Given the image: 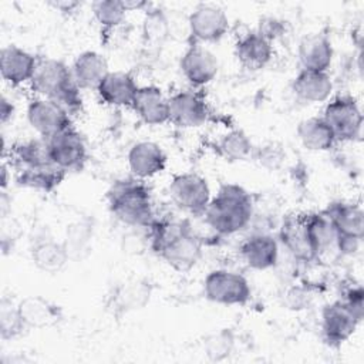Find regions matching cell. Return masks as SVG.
Returning a JSON list of instances; mask_svg holds the SVG:
<instances>
[{
	"label": "cell",
	"mask_w": 364,
	"mask_h": 364,
	"mask_svg": "<svg viewBox=\"0 0 364 364\" xmlns=\"http://www.w3.org/2000/svg\"><path fill=\"white\" fill-rule=\"evenodd\" d=\"M149 228L154 252L173 270L189 272L202 257V243L188 225L175 220H155Z\"/></svg>",
	"instance_id": "6da1fadb"
},
{
	"label": "cell",
	"mask_w": 364,
	"mask_h": 364,
	"mask_svg": "<svg viewBox=\"0 0 364 364\" xmlns=\"http://www.w3.org/2000/svg\"><path fill=\"white\" fill-rule=\"evenodd\" d=\"M205 220L219 235H233L245 229L253 215L250 193L240 185L225 183L210 199Z\"/></svg>",
	"instance_id": "7a4b0ae2"
},
{
	"label": "cell",
	"mask_w": 364,
	"mask_h": 364,
	"mask_svg": "<svg viewBox=\"0 0 364 364\" xmlns=\"http://www.w3.org/2000/svg\"><path fill=\"white\" fill-rule=\"evenodd\" d=\"M30 84L38 97L58 102L71 115L81 109L82 98L80 88L73 78L71 67L61 60H38Z\"/></svg>",
	"instance_id": "3957f363"
},
{
	"label": "cell",
	"mask_w": 364,
	"mask_h": 364,
	"mask_svg": "<svg viewBox=\"0 0 364 364\" xmlns=\"http://www.w3.org/2000/svg\"><path fill=\"white\" fill-rule=\"evenodd\" d=\"M112 215L134 228H149L154 222V206L148 188L135 179L117 181L108 192Z\"/></svg>",
	"instance_id": "277c9868"
},
{
	"label": "cell",
	"mask_w": 364,
	"mask_h": 364,
	"mask_svg": "<svg viewBox=\"0 0 364 364\" xmlns=\"http://www.w3.org/2000/svg\"><path fill=\"white\" fill-rule=\"evenodd\" d=\"M205 297L222 306H242L249 301L252 290L247 279L229 269H215L203 280Z\"/></svg>",
	"instance_id": "5b68a950"
},
{
	"label": "cell",
	"mask_w": 364,
	"mask_h": 364,
	"mask_svg": "<svg viewBox=\"0 0 364 364\" xmlns=\"http://www.w3.org/2000/svg\"><path fill=\"white\" fill-rule=\"evenodd\" d=\"M172 202L191 215H203L210 199L208 181L193 172H185L173 176L169 185Z\"/></svg>",
	"instance_id": "8992f818"
},
{
	"label": "cell",
	"mask_w": 364,
	"mask_h": 364,
	"mask_svg": "<svg viewBox=\"0 0 364 364\" xmlns=\"http://www.w3.org/2000/svg\"><path fill=\"white\" fill-rule=\"evenodd\" d=\"M337 141H358L363 131V114L351 97H337L327 102L323 115Z\"/></svg>",
	"instance_id": "52a82bcc"
},
{
	"label": "cell",
	"mask_w": 364,
	"mask_h": 364,
	"mask_svg": "<svg viewBox=\"0 0 364 364\" xmlns=\"http://www.w3.org/2000/svg\"><path fill=\"white\" fill-rule=\"evenodd\" d=\"M27 121L31 129L46 139L71 128V114L58 102L43 97L31 100L27 105Z\"/></svg>",
	"instance_id": "ba28073f"
},
{
	"label": "cell",
	"mask_w": 364,
	"mask_h": 364,
	"mask_svg": "<svg viewBox=\"0 0 364 364\" xmlns=\"http://www.w3.org/2000/svg\"><path fill=\"white\" fill-rule=\"evenodd\" d=\"M188 27L191 36L198 41L215 43L229 30V18L222 7L203 3L196 6L189 14Z\"/></svg>",
	"instance_id": "9c48e42d"
},
{
	"label": "cell",
	"mask_w": 364,
	"mask_h": 364,
	"mask_svg": "<svg viewBox=\"0 0 364 364\" xmlns=\"http://www.w3.org/2000/svg\"><path fill=\"white\" fill-rule=\"evenodd\" d=\"M48 141L51 161L64 172L82 168L87 159V146L82 136L71 127Z\"/></svg>",
	"instance_id": "30bf717a"
},
{
	"label": "cell",
	"mask_w": 364,
	"mask_h": 364,
	"mask_svg": "<svg viewBox=\"0 0 364 364\" xmlns=\"http://www.w3.org/2000/svg\"><path fill=\"white\" fill-rule=\"evenodd\" d=\"M179 68L189 84L193 87H203L216 77L219 61L209 48L193 44L182 54Z\"/></svg>",
	"instance_id": "8fae6325"
},
{
	"label": "cell",
	"mask_w": 364,
	"mask_h": 364,
	"mask_svg": "<svg viewBox=\"0 0 364 364\" xmlns=\"http://www.w3.org/2000/svg\"><path fill=\"white\" fill-rule=\"evenodd\" d=\"M169 121L179 128H196L206 122L209 109L206 101L196 92L179 91L168 98Z\"/></svg>",
	"instance_id": "7c38bea8"
},
{
	"label": "cell",
	"mask_w": 364,
	"mask_h": 364,
	"mask_svg": "<svg viewBox=\"0 0 364 364\" xmlns=\"http://www.w3.org/2000/svg\"><path fill=\"white\" fill-rule=\"evenodd\" d=\"M37 58L27 50L18 46H4L0 51V73L3 80L11 87L30 82L36 67Z\"/></svg>",
	"instance_id": "4fadbf2b"
},
{
	"label": "cell",
	"mask_w": 364,
	"mask_h": 364,
	"mask_svg": "<svg viewBox=\"0 0 364 364\" xmlns=\"http://www.w3.org/2000/svg\"><path fill=\"white\" fill-rule=\"evenodd\" d=\"M360 321L340 300L327 304L321 313V330L326 341L331 346H340L348 340Z\"/></svg>",
	"instance_id": "5bb4252c"
},
{
	"label": "cell",
	"mask_w": 364,
	"mask_h": 364,
	"mask_svg": "<svg viewBox=\"0 0 364 364\" xmlns=\"http://www.w3.org/2000/svg\"><path fill=\"white\" fill-rule=\"evenodd\" d=\"M127 164L136 179H148L165 169L166 155L156 142L139 141L129 148Z\"/></svg>",
	"instance_id": "9a60e30c"
},
{
	"label": "cell",
	"mask_w": 364,
	"mask_h": 364,
	"mask_svg": "<svg viewBox=\"0 0 364 364\" xmlns=\"http://www.w3.org/2000/svg\"><path fill=\"white\" fill-rule=\"evenodd\" d=\"M240 256L250 269L267 270L277 263V240L269 233H253L240 245Z\"/></svg>",
	"instance_id": "2e32d148"
},
{
	"label": "cell",
	"mask_w": 364,
	"mask_h": 364,
	"mask_svg": "<svg viewBox=\"0 0 364 364\" xmlns=\"http://www.w3.org/2000/svg\"><path fill=\"white\" fill-rule=\"evenodd\" d=\"M131 107L148 125H161L169 121L168 97L156 85L139 87Z\"/></svg>",
	"instance_id": "e0dca14e"
},
{
	"label": "cell",
	"mask_w": 364,
	"mask_h": 364,
	"mask_svg": "<svg viewBox=\"0 0 364 364\" xmlns=\"http://www.w3.org/2000/svg\"><path fill=\"white\" fill-rule=\"evenodd\" d=\"M279 236L283 246L294 259L300 262H311L317 257V252L311 243L304 216H290L284 219Z\"/></svg>",
	"instance_id": "ac0fdd59"
},
{
	"label": "cell",
	"mask_w": 364,
	"mask_h": 364,
	"mask_svg": "<svg viewBox=\"0 0 364 364\" xmlns=\"http://www.w3.org/2000/svg\"><path fill=\"white\" fill-rule=\"evenodd\" d=\"M109 73L107 58L94 50L80 53L73 65L71 74L80 90H95Z\"/></svg>",
	"instance_id": "d6986e66"
},
{
	"label": "cell",
	"mask_w": 364,
	"mask_h": 364,
	"mask_svg": "<svg viewBox=\"0 0 364 364\" xmlns=\"http://www.w3.org/2000/svg\"><path fill=\"white\" fill-rule=\"evenodd\" d=\"M333 80L327 71L304 70L294 77L291 90L294 95L307 104H320L330 98L333 92Z\"/></svg>",
	"instance_id": "ffe728a7"
},
{
	"label": "cell",
	"mask_w": 364,
	"mask_h": 364,
	"mask_svg": "<svg viewBox=\"0 0 364 364\" xmlns=\"http://www.w3.org/2000/svg\"><path fill=\"white\" fill-rule=\"evenodd\" d=\"M138 88L129 73L109 71L98 85L97 94L111 107H131Z\"/></svg>",
	"instance_id": "44dd1931"
},
{
	"label": "cell",
	"mask_w": 364,
	"mask_h": 364,
	"mask_svg": "<svg viewBox=\"0 0 364 364\" xmlns=\"http://www.w3.org/2000/svg\"><path fill=\"white\" fill-rule=\"evenodd\" d=\"M299 61L304 70L327 71L333 63L331 41L320 33L304 36L299 43Z\"/></svg>",
	"instance_id": "7402d4cb"
},
{
	"label": "cell",
	"mask_w": 364,
	"mask_h": 364,
	"mask_svg": "<svg viewBox=\"0 0 364 364\" xmlns=\"http://www.w3.org/2000/svg\"><path fill=\"white\" fill-rule=\"evenodd\" d=\"M236 57L249 70H260L273 57V46L259 31L243 34L236 43Z\"/></svg>",
	"instance_id": "603a6c76"
},
{
	"label": "cell",
	"mask_w": 364,
	"mask_h": 364,
	"mask_svg": "<svg viewBox=\"0 0 364 364\" xmlns=\"http://www.w3.org/2000/svg\"><path fill=\"white\" fill-rule=\"evenodd\" d=\"M17 309L27 328L50 327L61 318L60 307L41 296L24 297L17 304Z\"/></svg>",
	"instance_id": "cb8c5ba5"
},
{
	"label": "cell",
	"mask_w": 364,
	"mask_h": 364,
	"mask_svg": "<svg viewBox=\"0 0 364 364\" xmlns=\"http://www.w3.org/2000/svg\"><path fill=\"white\" fill-rule=\"evenodd\" d=\"M296 132L301 145L314 152L328 151L337 141L331 127L323 117H310L300 121Z\"/></svg>",
	"instance_id": "d4e9b609"
},
{
	"label": "cell",
	"mask_w": 364,
	"mask_h": 364,
	"mask_svg": "<svg viewBox=\"0 0 364 364\" xmlns=\"http://www.w3.org/2000/svg\"><path fill=\"white\" fill-rule=\"evenodd\" d=\"M34 266L44 273H58L70 260L68 250L63 243L53 239L38 240L30 250Z\"/></svg>",
	"instance_id": "484cf974"
},
{
	"label": "cell",
	"mask_w": 364,
	"mask_h": 364,
	"mask_svg": "<svg viewBox=\"0 0 364 364\" xmlns=\"http://www.w3.org/2000/svg\"><path fill=\"white\" fill-rule=\"evenodd\" d=\"M10 156L16 169L54 165L48 151V141L41 136L14 144L10 149Z\"/></svg>",
	"instance_id": "4316f807"
},
{
	"label": "cell",
	"mask_w": 364,
	"mask_h": 364,
	"mask_svg": "<svg viewBox=\"0 0 364 364\" xmlns=\"http://www.w3.org/2000/svg\"><path fill=\"white\" fill-rule=\"evenodd\" d=\"M326 213L333 220L337 235L353 236L363 239L364 235V213L354 203H333L326 209Z\"/></svg>",
	"instance_id": "83f0119b"
},
{
	"label": "cell",
	"mask_w": 364,
	"mask_h": 364,
	"mask_svg": "<svg viewBox=\"0 0 364 364\" xmlns=\"http://www.w3.org/2000/svg\"><path fill=\"white\" fill-rule=\"evenodd\" d=\"M65 172L55 165L36 166V168H23L17 169L16 182L17 185L40 192L54 191L61 181L64 179Z\"/></svg>",
	"instance_id": "f1b7e54d"
},
{
	"label": "cell",
	"mask_w": 364,
	"mask_h": 364,
	"mask_svg": "<svg viewBox=\"0 0 364 364\" xmlns=\"http://www.w3.org/2000/svg\"><path fill=\"white\" fill-rule=\"evenodd\" d=\"M304 220H306V226H307L311 243L317 252V256L321 252L327 250L328 247L336 246L337 230L333 220L326 213V210L304 216Z\"/></svg>",
	"instance_id": "f546056e"
},
{
	"label": "cell",
	"mask_w": 364,
	"mask_h": 364,
	"mask_svg": "<svg viewBox=\"0 0 364 364\" xmlns=\"http://www.w3.org/2000/svg\"><path fill=\"white\" fill-rule=\"evenodd\" d=\"M219 154L230 162L245 161L253 154V145L242 129H232L218 141Z\"/></svg>",
	"instance_id": "4dcf8cb0"
},
{
	"label": "cell",
	"mask_w": 364,
	"mask_h": 364,
	"mask_svg": "<svg viewBox=\"0 0 364 364\" xmlns=\"http://www.w3.org/2000/svg\"><path fill=\"white\" fill-rule=\"evenodd\" d=\"M149 294H151V290H149V286H146V283L131 282V283H127L125 286H121L117 290L114 301L117 303L118 309L128 311V310H134L145 306L146 301L149 300Z\"/></svg>",
	"instance_id": "1f68e13d"
},
{
	"label": "cell",
	"mask_w": 364,
	"mask_h": 364,
	"mask_svg": "<svg viewBox=\"0 0 364 364\" xmlns=\"http://www.w3.org/2000/svg\"><path fill=\"white\" fill-rule=\"evenodd\" d=\"M27 330V326L24 324L17 304H13L11 300L1 299L0 303V337L4 341L13 340L23 334V331Z\"/></svg>",
	"instance_id": "d6a6232c"
},
{
	"label": "cell",
	"mask_w": 364,
	"mask_h": 364,
	"mask_svg": "<svg viewBox=\"0 0 364 364\" xmlns=\"http://www.w3.org/2000/svg\"><path fill=\"white\" fill-rule=\"evenodd\" d=\"M94 18L105 28L119 26L127 14L122 1L117 0H97L91 4Z\"/></svg>",
	"instance_id": "836d02e7"
},
{
	"label": "cell",
	"mask_w": 364,
	"mask_h": 364,
	"mask_svg": "<svg viewBox=\"0 0 364 364\" xmlns=\"http://www.w3.org/2000/svg\"><path fill=\"white\" fill-rule=\"evenodd\" d=\"M235 346L233 334L228 330L218 331L205 340L203 350L210 361H223L232 354Z\"/></svg>",
	"instance_id": "e575fe53"
},
{
	"label": "cell",
	"mask_w": 364,
	"mask_h": 364,
	"mask_svg": "<svg viewBox=\"0 0 364 364\" xmlns=\"http://www.w3.org/2000/svg\"><path fill=\"white\" fill-rule=\"evenodd\" d=\"M92 236V230L90 229V225L84 222H77L71 225L67 229V240L64 242L70 259L74 257L78 252H85L90 245V239Z\"/></svg>",
	"instance_id": "d590c367"
},
{
	"label": "cell",
	"mask_w": 364,
	"mask_h": 364,
	"mask_svg": "<svg viewBox=\"0 0 364 364\" xmlns=\"http://www.w3.org/2000/svg\"><path fill=\"white\" fill-rule=\"evenodd\" d=\"M168 20L159 11H152L146 16L144 24V33L149 40L161 41L168 36Z\"/></svg>",
	"instance_id": "8d00e7d4"
},
{
	"label": "cell",
	"mask_w": 364,
	"mask_h": 364,
	"mask_svg": "<svg viewBox=\"0 0 364 364\" xmlns=\"http://www.w3.org/2000/svg\"><path fill=\"white\" fill-rule=\"evenodd\" d=\"M20 236V225L18 222L11 218V215H3L1 216V246L6 250L7 243L11 245L18 240Z\"/></svg>",
	"instance_id": "74e56055"
},
{
	"label": "cell",
	"mask_w": 364,
	"mask_h": 364,
	"mask_svg": "<svg viewBox=\"0 0 364 364\" xmlns=\"http://www.w3.org/2000/svg\"><path fill=\"white\" fill-rule=\"evenodd\" d=\"M363 297H364L363 289L361 287H353V289L347 290L344 300H341L360 323L363 320V310H364Z\"/></svg>",
	"instance_id": "f35d334b"
},
{
	"label": "cell",
	"mask_w": 364,
	"mask_h": 364,
	"mask_svg": "<svg viewBox=\"0 0 364 364\" xmlns=\"http://www.w3.org/2000/svg\"><path fill=\"white\" fill-rule=\"evenodd\" d=\"M256 158L260 161V165L266 166V168H277L279 164L282 162L283 159V155L282 152L274 148L273 145H267V146H263V149H260L256 155Z\"/></svg>",
	"instance_id": "ab89813d"
},
{
	"label": "cell",
	"mask_w": 364,
	"mask_h": 364,
	"mask_svg": "<svg viewBox=\"0 0 364 364\" xmlns=\"http://www.w3.org/2000/svg\"><path fill=\"white\" fill-rule=\"evenodd\" d=\"M360 243H361V239H358V237L337 235L336 246H337V249H338L343 255L351 256V255L357 253V250L360 249Z\"/></svg>",
	"instance_id": "60d3db41"
},
{
	"label": "cell",
	"mask_w": 364,
	"mask_h": 364,
	"mask_svg": "<svg viewBox=\"0 0 364 364\" xmlns=\"http://www.w3.org/2000/svg\"><path fill=\"white\" fill-rule=\"evenodd\" d=\"M16 107L11 100H9L6 95H1L0 98V121L1 124H6L14 117Z\"/></svg>",
	"instance_id": "b9f144b4"
},
{
	"label": "cell",
	"mask_w": 364,
	"mask_h": 364,
	"mask_svg": "<svg viewBox=\"0 0 364 364\" xmlns=\"http://www.w3.org/2000/svg\"><path fill=\"white\" fill-rule=\"evenodd\" d=\"M54 9L60 10V11H74L77 7L81 6V3L78 1H51L50 3Z\"/></svg>",
	"instance_id": "7bdbcfd3"
},
{
	"label": "cell",
	"mask_w": 364,
	"mask_h": 364,
	"mask_svg": "<svg viewBox=\"0 0 364 364\" xmlns=\"http://www.w3.org/2000/svg\"><path fill=\"white\" fill-rule=\"evenodd\" d=\"M124 3V7L127 11L129 10H138V9H142L146 6L145 1H122Z\"/></svg>",
	"instance_id": "ee69618b"
}]
</instances>
